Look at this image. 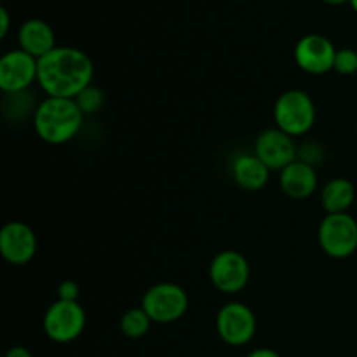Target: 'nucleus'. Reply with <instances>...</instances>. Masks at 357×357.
<instances>
[{
  "label": "nucleus",
  "mask_w": 357,
  "mask_h": 357,
  "mask_svg": "<svg viewBox=\"0 0 357 357\" xmlns=\"http://www.w3.org/2000/svg\"><path fill=\"white\" fill-rule=\"evenodd\" d=\"M94 65L89 56L77 47L58 45L38 59V86L45 96L75 100L93 84Z\"/></svg>",
  "instance_id": "1"
},
{
  "label": "nucleus",
  "mask_w": 357,
  "mask_h": 357,
  "mask_svg": "<svg viewBox=\"0 0 357 357\" xmlns=\"http://www.w3.org/2000/svg\"><path fill=\"white\" fill-rule=\"evenodd\" d=\"M84 117L75 100L70 98L45 96L37 105L33 117V129L42 142L49 145H63L75 138L82 129Z\"/></svg>",
  "instance_id": "2"
},
{
  "label": "nucleus",
  "mask_w": 357,
  "mask_h": 357,
  "mask_svg": "<svg viewBox=\"0 0 357 357\" xmlns=\"http://www.w3.org/2000/svg\"><path fill=\"white\" fill-rule=\"evenodd\" d=\"M274 121L275 128L291 138L303 136L314 128L316 105L305 91L289 89L275 100Z\"/></svg>",
  "instance_id": "3"
},
{
  "label": "nucleus",
  "mask_w": 357,
  "mask_h": 357,
  "mask_svg": "<svg viewBox=\"0 0 357 357\" xmlns=\"http://www.w3.org/2000/svg\"><path fill=\"white\" fill-rule=\"evenodd\" d=\"M142 307L152 323H176L188 310V295L174 282H159L146 289L142 298Z\"/></svg>",
  "instance_id": "4"
},
{
  "label": "nucleus",
  "mask_w": 357,
  "mask_h": 357,
  "mask_svg": "<svg viewBox=\"0 0 357 357\" xmlns=\"http://www.w3.org/2000/svg\"><path fill=\"white\" fill-rule=\"evenodd\" d=\"M86 321V310L79 302L56 300L45 310L42 328L54 344H70L84 333Z\"/></svg>",
  "instance_id": "5"
},
{
  "label": "nucleus",
  "mask_w": 357,
  "mask_h": 357,
  "mask_svg": "<svg viewBox=\"0 0 357 357\" xmlns=\"http://www.w3.org/2000/svg\"><path fill=\"white\" fill-rule=\"evenodd\" d=\"M321 250L331 258H349L357 250V222L349 213L326 215L317 230Z\"/></svg>",
  "instance_id": "6"
},
{
  "label": "nucleus",
  "mask_w": 357,
  "mask_h": 357,
  "mask_svg": "<svg viewBox=\"0 0 357 357\" xmlns=\"http://www.w3.org/2000/svg\"><path fill=\"white\" fill-rule=\"evenodd\" d=\"M216 333L230 347L248 345L257 335V316L243 302H230L216 314Z\"/></svg>",
  "instance_id": "7"
},
{
  "label": "nucleus",
  "mask_w": 357,
  "mask_h": 357,
  "mask_svg": "<svg viewBox=\"0 0 357 357\" xmlns=\"http://www.w3.org/2000/svg\"><path fill=\"white\" fill-rule=\"evenodd\" d=\"M251 268L246 258L234 250H225L216 255L209 264V279L218 291L236 295L250 282Z\"/></svg>",
  "instance_id": "8"
},
{
  "label": "nucleus",
  "mask_w": 357,
  "mask_h": 357,
  "mask_svg": "<svg viewBox=\"0 0 357 357\" xmlns=\"http://www.w3.org/2000/svg\"><path fill=\"white\" fill-rule=\"evenodd\" d=\"M38 79V59L23 49L7 51L0 58V89L3 94L24 93Z\"/></svg>",
  "instance_id": "9"
},
{
  "label": "nucleus",
  "mask_w": 357,
  "mask_h": 357,
  "mask_svg": "<svg viewBox=\"0 0 357 357\" xmlns=\"http://www.w3.org/2000/svg\"><path fill=\"white\" fill-rule=\"evenodd\" d=\"M338 49H335L333 42L319 33L303 35L295 45V61L300 70L310 75H324L331 72L335 66V56Z\"/></svg>",
  "instance_id": "10"
},
{
  "label": "nucleus",
  "mask_w": 357,
  "mask_h": 357,
  "mask_svg": "<svg viewBox=\"0 0 357 357\" xmlns=\"http://www.w3.org/2000/svg\"><path fill=\"white\" fill-rule=\"evenodd\" d=\"M255 155L271 171H282L298 159V146L295 139L281 129H265L255 142Z\"/></svg>",
  "instance_id": "11"
},
{
  "label": "nucleus",
  "mask_w": 357,
  "mask_h": 357,
  "mask_svg": "<svg viewBox=\"0 0 357 357\" xmlns=\"http://www.w3.org/2000/svg\"><path fill=\"white\" fill-rule=\"evenodd\" d=\"M37 253V237L24 222H9L0 230V255L10 265H26Z\"/></svg>",
  "instance_id": "12"
},
{
  "label": "nucleus",
  "mask_w": 357,
  "mask_h": 357,
  "mask_svg": "<svg viewBox=\"0 0 357 357\" xmlns=\"http://www.w3.org/2000/svg\"><path fill=\"white\" fill-rule=\"evenodd\" d=\"M279 183L289 199L302 201V199H309L317 190L319 180H317L316 167L296 159L281 171Z\"/></svg>",
  "instance_id": "13"
},
{
  "label": "nucleus",
  "mask_w": 357,
  "mask_h": 357,
  "mask_svg": "<svg viewBox=\"0 0 357 357\" xmlns=\"http://www.w3.org/2000/svg\"><path fill=\"white\" fill-rule=\"evenodd\" d=\"M17 42H20V49H23L24 52L37 59L58 47L51 24L38 20V17H31L21 24L20 30H17Z\"/></svg>",
  "instance_id": "14"
},
{
  "label": "nucleus",
  "mask_w": 357,
  "mask_h": 357,
  "mask_svg": "<svg viewBox=\"0 0 357 357\" xmlns=\"http://www.w3.org/2000/svg\"><path fill=\"white\" fill-rule=\"evenodd\" d=\"M271 169L255 153H241L232 162V178L248 192L261 190L268 183Z\"/></svg>",
  "instance_id": "15"
},
{
  "label": "nucleus",
  "mask_w": 357,
  "mask_h": 357,
  "mask_svg": "<svg viewBox=\"0 0 357 357\" xmlns=\"http://www.w3.org/2000/svg\"><path fill=\"white\" fill-rule=\"evenodd\" d=\"M356 199V188L345 178H335L330 180L321 190V204H323L326 215H338V213H349Z\"/></svg>",
  "instance_id": "16"
},
{
  "label": "nucleus",
  "mask_w": 357,
  "mask_h": 357,
  "mask_svg": "<svg viewBox=\"0 0 357 357\" xmlns=\"http://www.w3.org/2000/svg\"><path fill=\"white\" fill-rule=\"evenodd\" d=\"M152 326V319H150L149 314L143 310V307H132V309L126 310L122 314L121 321H119V328H121V333L124 337L132 338H143L150 331Z\"/></svg>",
  "instance_id": "17"
},
{
  "label": "nucleus",
  "mask_w": 357,
  "mask_h": 357,
  "mask_svg": "<svg viewBox=\"0 0 357 357\" xmlns=\"http://www.w3.org/2000/svg\"><path fill=\"white\" fill-rule=\"evenodd\" d=\"M75 101H77V105H79L80 110H82V114L87 117V115L98 114V112L103 108L105 93L100 89V87H96L91 84L89 87H86V89H84L82 93L75 98Z\"/></svg>",
  "instance_id": "18"
},
{
  "label": "nucleus",
  "mask_w": 357,
  "mask_h": 357,
  "mask_svg": "<svg viewBox=\"0 0 357 357\" xmlns=\"http://www.w3.org/2000/svg\"><path fill=\"white\" fill-rule=\"evenodd\" d=\"M333 70L340 75H354L357 72V51L349 47L338 49Z\"/></svg>",
  "instance_id": "19"
},
{
  "label": "nucleus",
  "mask_w": 357,
  "mask_h": 357,
  "mask_svg": "<svg viewBox=\"0 0 357 357\" xmlns=\"http://www.w3.org/2000/svg\"><path fill=\"white\" fill-rule=\"evenodd\" d=\"M323 149L317 143H303L298 149V159L314 167H316V164H319L323 160Z\"/></svg>",
  "instance_id": "20"
},
{
  "label": "nucleus",
  "mask_w": 357,
  "mask_h": 357,
  "mask_svg": "<svg viewBox=\"0 0 357 357\" xmlns=\"http://www.w3.org/2000/svg\"><path fill=\"white\" fill-rule=\"evenodd\" d=\"M80 288L75 281H63L58 286V300H65V302H79Z\"/></svg>",
  "instance_id": "21"
},
{
  "label": "nucleus",
  "mask_w": 357,
  "mask_h": 357,
  "mask_svg": "<svg viewBox=\"0 0 357 357\" xmlns=\"http://www.w3.org/2000/svg\"><path fill=\"white\" fill-rule=\"evenodd\" d=\"M9 24H10L9 13H7L6 7H0V38L7 37V33H9Z\"/></svg>",
  "instance_id": "22"
},
{
  "label": "nucleus",
  "mask_w": 357,
  "mask_h": 357,
  "mask_svg": "<svg viewBox=\"0 0 357 357\" xmlns=\"http://www.w3.org/2000/svg\"><path fill=\"white\" fill-rule=\"evenodd\" d=\"M246 357H281V354L275 352L274 349L261 347V349H255V351H251Z\"/></svg>",
  "instance_id": "23"
},
{
  "label": "nucleus",
  "mask_w": 357,
  "mask_h": 357,
  "mask_svg": "<svg viewBox=\"0 0 357 357\" xmlns=\"http://www.w3.org/2000/svg\"><path fill=\"white\" fill-rule=\"evenodd\" d=\"M6 357H33V356H31V352L28 351L26 347H23V345H14V347H10L9 351H7Z\"/></svg>",
  "instance_id": "24"
},
{
  "label": "nucleus",
  "mask_w": 357,
  "mask_h": 357,
  "mask_svg": "<svg viewBox=\"0 0 357 357\" xmlns=\"http://www.w3.org/2000/svg\"><path fill=\"white\" fill-rule=\"evenodd\" d=\"M323 2L328 3V6H342V3H347L351 0H323Z\"/></svg>",
  "instance_id": "25"
},
{
  "label": "nucleus",
  "mask_w": 357,
  "mask_h": 357,
  "mask_svg": "<svg viewBox=\"0 0 357 357\" xmlns=\"http://www.w3.org/2000/svg\"><path fill=\"white\" fill-rule=\"evenodd\" d=\"M349 3H351V6H352V9H354L356 13H357V0H351V2H349Z\"/></svg>",
  "instance_id": "26"
},
{
  "label": "nucleus",
  "mask_w": 357,
  "mask_h": 357,
  "mask_svg": "<svg viewBox=\"0 0 357 357\" xmlns=\"http://www.w3.org/2000/svg\"><path fill=\"white\" fill-rule=\"evenodd\" d=\"M356 131H357V126H356Z\"/></svg>",
  "instance_id": "27"
}]
</instances>
